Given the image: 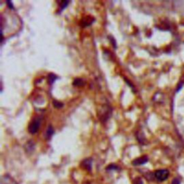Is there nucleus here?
Instances as JSON below:
<instances>
[{"label": "nucleus", "instance_id": "nucleus-6", "mask_svg": "<svg viewBox=\"0 0 184 184\" xmlns=\"http://www.w3.org/2000/svg\"><path fill=\"white\" fill-rule=\"evenodd\" d=\"M91 163H92V160L88 158L82 162V166L84 167L88 171H90L91 169Z\"/></svg>", "mask_w": 184, "mask_h": 184}, {"label": "nucleus", "instance_id": "nucleus-2", "mask_svg": "<svg viewBox=\"0 0 184 184\" xmlns=\"http://www.w3.org/2000/svg\"><path fill=\"white\" fill-rule=\"evenodd\" d=\"M169 171L167 169H160L157 170L154 173V176L158 181H164L167 180L169 177Z\"/></svg>", "mask_w": 184, "mask_h": 184}, {"label": "nucleus", "instance_id": "nucleus-11", "mask_svg": "<svg viewBox=\"0 0 184 184\" xmlns=\"http://www.w3.org/2000/svg\"><path fill=\"white\" fill-rule=\"evenodd\" d=\"M52 104H53V106H55V107L58 108V109H60V108H61L62 106H63V103H61V102H60L59 101H57V100H53Z\"/></svg>", "mask_w": 184, "mask_h": 184}, {"label": "nucleus", "instance_id": "nucleus-16", "mask_svg": "<svg viewBox=\"0 0 184 184\" xmlns=\"http://www.w3.org/2000/svg\"><path fill=\"white\" fill-rule=\"evenodd\" d=\"M124 79H125V81H126V83H127V84H128V85H130V87H131V88H133L134 91H135V87H134V86H133V85H132V84H130V81H129V80L126 79V78H124Z\"/></svg>", "mask_w": 184, "mask_h": 184}, {"label": "nucleus", "instance_id": "nucleus-10", "mask_svg": "<svg viewBox=\"0 0 184 184\" xmlns=\"http://www.w3.org/2000/svg\"><path fill=\"white\" fill-rule=\"evenodd\" d=\"M57 78L58 77L56 76V75H54V74H52V73H50V74L48 76V82H49L50 84H52Z\"/></svg>", "mask_w": 184, "mask_h": 184}, {"label": "nucleus", "instance_id": "nucleus-12", "mask_svg": "<svg viewBox=\"0 0 184 184\" xmlns=\"http://www.w3.org/2000/svg\"><path fill=\"white\" fill-rule=\"evenodd\" d=\"M133 184H143V182L140 178H136L134 179Z\"/></svg>", "mask_w": 184, "mask_h": 184}, {"label": "nucleus", "instance_id": "nucleus-1", "mask_svg": "<svg viewBox=\"0 0 184 184\" xmlns=\"http://www.w3.org/2000/svg\"><path fill=\"white\" fill-rule=\"evenodd\" d=\"M42 118L41 117H36L33 119L28 126V132L31 135H35L39 130L41 127Z\"/></svg>", "mask_w": 184, "mask_h": 184}, {"label": "nucleus", "instance_id": "nucleus-3", "mask_svg": "<svg viewBox=\"0 0 184 184\" xmlns=\"http://www.w3.org/2000/svg\"><path fill=\"white\" fill-rule=\"evenodd\" d=\"M148 161V157L147 156H142V157H138V158L135 159L132 161V165L135 166H138V165H141L145 164Z\"/></svg>", "mask_w": 184, "mask_h": 184}, {"label": "nucleus", "instance_id": "nucleus-15", "mask_svg": "<svg viewBox=\"0 0 184 184\" xmlns=\"http://www.w3.org/2000/svg\"><path fill=\"white\" fill-rule=\"evenodd\" d=\"M7 4L8 7H9L10 9H14L13 5H12V3L10 2V1H7Z\"/></svg>", "mask_w": 184, "mask_h": 184}, {"label": "nucleus", "instance_id": "nucleus-13", "mask_svg": "<svg viewBox=\"0 0 184 184\" xmlns=\"http://www.w3.org/2000/svg\"><path fill=\"white\" fill-rule=\"evenodd\" d=\"M106 170H119V168L115 165H110L107 166Z\"/></svg>", "mask_w": 184, "mask_h": 184}, {"label": "nucleus", "instance_id": "nucleus-4", "mask_svg": "<svg viewBox=\"0 0 184 184\" xmlns=\"http://www.w3.org/2000/svg\"><path fill=\"white\" fill-rule=\"evenodd\" d=\"M53 134H54L53 127H52L51 125H49L48 126V129L46 130V131H45V139H50L51 138V137L53 135Z\"/></svg>", "mask_w": 184, "mask_h": 184}, {"label": "nucleus", "instance_id": "nucleus-7", "mask_svg": "<svg viewBox=\"0 0 184 184\" xmlns=\"http://www.w3.org/2000/svg\"><path fill=\"white\" fill-rule=\"evenodd\" d=\"M73 85L75 86H82L84 85V81H83V79H81V78H76V79H74V81H73Z\"/></svg>", "mask_w": 184, "mask_h": 184}, {"label": "nucleus", "instance_id": "nucleus-8", "mask_svg": "<svg viewBox=\"0 0 184 184\" xmlns=\"http://www.w3.org/2000/svg\"><path fill=\"white\" fill-rule=\"evenodd\" d=\"M93 21H94V18L93 19H91V17H86V21L82 22V25L84 24V27H86V26H88L92 24Z\"/></svg>", "mask_w": 184, "mask_h": 184}, {"label": "nucleus", "instance_id": "nucleus-9", "mask_svg": "<svg viewBox=\"0 0 184 184\" xmlns=\"http://www.w3.org/2000/svg\"><path fill=\"white\" fill-rule=\"evenodd\" d=\"M69 2H68V1H62V2H60V5H59V7H60V12L63 10V9H64L65 8L68 6Z\"/></svg>", "mask_w": 184, "mask_h": 184}, {"label": "nucleus", "instance_id": "nucleus-5", "mask_svg": "<svg viewBox=\"0 0 184 184\" xmlns=\"http://www.w3.org/2000/svg\"><path fill=\"white\" fill-rule=\"evenodd\" d=\"M2 184H17L12 178L8 175H5V178H2Z\"/></svg>", "mask_w": 184, "mask_h": 184}, {"label": "nucleus", "instance_id": "nucleus-14", "mask_svg": "<svg viewBox=\"0 0 184 184\" xmlns=\"http://www.w3.org/2000/svg\"><path fill=\"white\" fill-rule=\"evenodd\" d=\"M181 181L178 178H174L173 181H172V184H180Z\"/></svg>", "mask_w": 184, "mask_h": 184}]
</instances>
